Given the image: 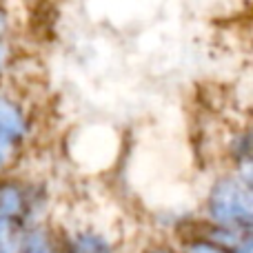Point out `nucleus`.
Wrapping results in <instances>:
<instances>
[{
    "mask_svg": "<svg viewBox=\"0 0 253 253\" xmlns=\"http://www.w3.org/2000/svg\"><path fill=\"white\" fill-rule=\"evenodd\" d=\"M25 240L18 231L16 220L0 218V253H22Z\"/></svg>",
    "mask_w": 253,
    "mask_h": 253,
    "instance_id": "nucleus-3",
    "label": "nucleus"
},
{
    "mask_svg": "<svg viewBox=\"0 0 253 253\" xmlns=\"http://www.w3.org/2000/svg\"><path fill=\"white\" fill-rule=\"evenodd\" d=\"M4 58H7V49H4V44H0V67L4 65Z\"/></svg>",
    "mask_w": 253,
    "mask_h": 253,
    "instance_id": "nucleus-9",
    "label": "nucleus"
},
{
    "mask_svg": "<svg viewBox=\"0 0 253 253\" xmlns=\"http://www.w3.org/2000/svg\"><path fill=\"white\" fill-rule=\"evenodd\" d=\"M4 27H7V20H4V13L0 11V36L4 34Z\"/></svg>",
    "mask_w": 253,
    "mask_h": 253,
    "instance_id": "nucleus-10",
    "label": "nucleus"
},
{
    "mask_svg": "<svg viewBox=\"0 0 253 253\" xmlns=\"http://www.w3.org/2000/svg\"><path fill=\"white\" fill-rule=\"evenodd\" d=\"M191 253H222V251H218L215 247H209V245H198Z\"/></svg>",
    "mask_w": 253,
    "mask_h": 253,
    "instance_id": "nucleus-8",
    "label": "nucleus"
},
{
    "mask_svg": "<svg viewBox=\"0 0 253 253\" xmlns=\"http://www.w3.org/2000/svg\"><path fill=\"white\" fill-rule=\"evenodd\" d=\"M74 253H109V247L96 236H80L74 242Z\"/></svg>",
    "mask_w": 253,
    "mask_h": 253,
    "instance_id": "nucleus-5",
    "label": "nucleus"
},
{
    "mask_svg": "<svg viewBox=\"0 0 253 253\" xmlns=\"http://www.w3.org/2000/svg\"><path fill=\"white\" fill-rule=\"evenodd\" d=\"M0 133L7 140L20 138L25 133V118L20 109L7 98H0Z\"/></svg>",
    "mask_w": 253,
    "mask_h": 253,
    "instance_id": "nucleus-2",
    "label": "nucleus"
},
{
    "mask_svg": "<svg viewBox=\"0 0 253 253\" xmlns=\"http://www.w3.org/2000/svg\"><path fill=\"white\" fill-rule=\"evenodd\" d=\"M22 253H49V245L40 233H36V236H31L29 240H25Z\"/></svg>",
    "mask_w": 253,
    "mask_h": 253,
    "instance_id": "nucleus-6",
    "label": "nucleus"
},
{
    "mask_svg": "<svg viewBox=\"0 0 253 253\" xmlns=\"http://www.w3.org/2000/svg\"><path fill=\"white\" fill-rule=\"evenodd\" d=\"M209 211L215 222L224 227H249L253 218V196L251 189L240 180H220L209 198Z\"/></svg>",
    "mask_w": 253,
    "mask_h": 253,
    "instance_id": "nucleus-1",
    "label": "nucleus"
},
{
    "mask_svg": "<svg viewBox=\"0 0 253 253\" xmlns=\"http://www.w3.org/2000/svg\"><path fill=\"white\" fill-rule=\"evenodd\" d=\"M153 253H169V251H165V249H158V251H153Z\"/></svg>",
    "mask_w": 253,
    "mask_h": 253,
    "instance_id": "nucleus-11",
    "label": "nucleus"
},
{
    "mask_svg": "<svg viewBox=\"0 0 253 253\" xmlns=\"http://www.w3.org/2000/svg\"><path fill=\"white\" fill-rule=\"evenodd\" d=\"M7 156H9V140L0 133V165L7 160Z\"/></svg>",
    "mask_w": 253,
    "mask_h": 253,
    "instance_id": "nucleus-7",
    "label": "nucleus"
},
{
    "mask_svg": "<svg viewBox=\"0 0 253 253\" xmlns=\"http://www.w3.org/2000/svg\"><path fill=\"white\" fill-rule=\"evenodd\" d=\"M22 211V193L18 187H2L0 189V218H16Z\"/></svg>",
    "mask_w": 253,
    "mask_h": 253,
    "instance_id": "nucleus-4",
    "label": "nucleus"
}]
</instances>
